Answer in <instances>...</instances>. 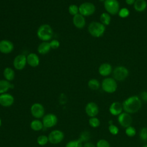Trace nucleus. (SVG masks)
Segmentation results:
<instances>
[{
    "instance_id": "nucleus-1",
    "label": "nucleus",
    "mask_w": 147,
    "mask_h": 147,
    "mask_svg": "<svg viewBox=\"0 0 147 147\" xmlns=\"http://www.w3.org/2000/svg\"><path fill=\"white\" fill-rule=\"evenodd\" d=\"M123 109L125 112L129 114L137 113L142 106V101L137 95L131 96L122 102Z\"/></svg>"
},
{
    "instance_id": "nucleus-2",
    "label": "nucleus",
    "mask_w": 147,
    "mask_h": 147,
    "mask_svg": "<svg viewBox=\"0 0 147 147\" xmlns=\"http://www.w3.org/2000/svg\"><path fill=\"white\" fill-rule=\"evenodd\" d=\"M53 30L52 27L48 24L41 25L37 29V36L38 38L42 41H48L52 38Z\"/></svg>"
},
{
    "instance_id": "nucleus-3",
    "label": "nucleus",
    "mask_w": 147,
    "mask_h": 147,
    "mask_svg": "<svg viewBox=\"0 0 147 147\" xmlns=\"http://www.w3.org/2000/svg\"><path fill=\"white\" fill-rule=\"evenodd\" d=\"M106 30L105 26L101 22L97 21L91 22L88 26V31L89 33L93 37H101Z\"/></svg>"
},
{
    "instance_id": "nucleus-4",
    "label": "nucleus",
    "mask_w": 147,
    "mask_h": 147,
    "mask_svg": "<svg viewBox=\"0 0 147 147\" xmlns=\"http://www.w3.org/2000/svg\"><path fill=\"white\" fill-rule=\"evenodd\" d=\"M102 90L107 93H113L117 88V83L113 78H106L101 84Z\"/></svg>"
},
{
    "instance_id": "nucleus-5",
    "label": "nucleus",
    "mask_w": 147,
    "mask_h": 147,
    "mask_svg": "<svg viewBox=\"0 0 147 147\" xmlns=\"http://www.w3.org/2000/svg\"><path fill=\"white\" fill-rule=\"evenodd\" d=\"M129 75L128 69L124 66H117L113 71V78L117 81L124 80Z\"/></svg>"
},
{
    "instance_id": "nucleus-6",
    "label": "nucleus",
    "mask_w": 147,
    "mask_h": 147,
    "mask_svg": "<svg viewBox=\"0 0 147 147\" xmlns=\"http://www.w3.org/2000/svg\"><path fill=\"white\" fill-rule=\"evenodd\" d=\"M104 7L106 11L111 15L118 13L119 10V3L117 0H105Z\"/></svg>"
},
{
    "instance_id": "nucleus-7",
    "label": "nucleus",
    "mask_w": 147,
    "mask_h": 147,
    "mask_svg": "<svg viewBox=\"0 0 147 147\" xmlns=\"http://www.w3.org/2000/svg\"><path fill=\"white\" fill-rule=\"evenodd\" d=\"M79 13L84 17H88L95 13V6L91 2H83L79 6Z\"/></svg>"
},
{
    "instance_id": "nucleus-8",
    "label": "nucleus",
    "mask_w": 147,
    "mask_h": 147,
    "mask_svg": "<svg viewBox=\"0 0 147 147\" xmlns=\"http://www.w3.org/2000/svg\"><path fill=\"white\" fill-rule=\"evenodd\" d=\"M48 137L49 143L52 144H58L64 140V134L61 130L55 129L52 130Z\"/></svg>"
},
{
    "instance_id": "nucleus-9",
    "label": "nucleus",
    "mask_w": 147,
    "mask_h": 147,
    "mask_svg": "<svg viewBox=\"0 0 147 147\" xmlns=\"http://www.w3.org/2000/svg\"><path fill=\"white\" fill-rule=\"evenodd\" d=\"M57 122V117L53 113L47 114L42 118V122L44 128L53 127L56 125Z\"/></svg>"
},
{
    "instance_id": "nucleus-10",
    "label": "nucleus",
    "mask_w": 147,
    "mask_h": 147,
    "mask_svg": "<svg viewBox=\"0 0 147 147\" xmlns=\"http://www.w3.org/2000/svg\"><path fill=\"white\" fill-rule=\"evenodd\" d=\"M30 111L32 115L36 119L42 118L45 115L44 107L40 103H34L32 105Z\"/></svg>"
},
{
    "instance_id": "nucleus-11",
    "label": "nucleus",
    "mask_w": 147,
    "mask_h": 147,
    "mask_svg": "<svg viewBox=\"0 0 147 147\" xmlns=\"http://www.w3.org/2000/svg\"><path fill=\"white\" fill-rule=\"evenodd\" d=\"M118 122L121 126L126 128L131 126L133 122V118L130 114L124 112L118 116Z\"/></svg>"
},
{
    "instance_id": "nucleus-12",
    "label": "nucleus",
    "mask_w": 147,
    "mask_h": 147,
    "mask_svg": "<svg viewBox=\"0 0 147 147\" xmlns=\"http://www.w3.org/2000/svg\"><path fill=\"white\" fill-rule=\"evenodd\" d=\"M27 63L26 56L23 54H20L16 56L13 60V66L17 70L23 69Z\"/></svg>"
},
{
    "instance_id": "nucleus-13",
    "label": "nucleus",
    "mask_w": 147,
    "mask_h": 147,
    "mask_svg": "<svg viewBox=\"0 0 147 147\" xmlns=\"http://www.w3.org/2000/svg\"><path fill=\"white\" fill-rule=\"evenodd\" d=\"M14 102V98L11 94L6 92L0 95V105L2 107H10L13 105Z\"/></svg>"
},
{
    "instance_id": "nucleus-14",
    "label": "nucleus",
    "mask_w": 147,
    "mask_h": 147,
    "mask_svg": "<svg viewBox=\"0 0 147 147\" xmlns=\"http://www.w3.org/2000/svg\"><path fill=\"white\" fill-rule=\"evenodd\" d=\"M85 112L90 117H96L99 113L98 105L93 102H88L85 106Z\"/></svg>"
},
{
    "instance_id": "nucleus-15",
    "label": "nucleus",
    "mask_w": 147,
    "mask_h": 147,
    "mask_svg": "<svg viewBox=\"0 0 147 147\" xmlns=\"http://www.w3.org/2000/svg\"><path fill=\"white\" fill-rule=\"evenodd\" d=\"M14 49L13 42L9 40L3 39L0 41V52L3 54L10 53Z\"/></svg>"
},
{
    "instance_id": "nucleus-16",
    "label": "nucleus",
    "mask_w": 147,
    "mask_h": 147,
    "mask_svg": "<svg viewBox=\"0 0 147 147\" xmlns=\"http://www.w3.org/2000/svg\"><path fill=\"white\" fill-rule=\"evenodd\" d=\"M123 106L122 104L119 102H113L109 107V111L113 115H119L122 113Z\"/></svg>"
},
{
    "instance_id": "nucleus-17",
    "label": "nucleus",
    "mask_w": 147,
    "mask_h": 147,
    "mask_svg": "<svg viewBox=\"0 0 147 147\" xmlns=\"http://www.w3.org/2000/svg\"><path fill=\"white\" fill-rule=\"evenodd\" d=\"M72 22L74 25L78 29H82L86 25L85 18L80 13H78L76 15L73 16Z\"/></svg>"
},
{
    "instance_id": "nucleus-18",
    "label": "nucleus",
    "mask_w": 147,
    "mask_h": 147,
    "mask_svg": "<svg viewBox=\"0 0 147 147\" xmlns=\"http://www.w3.org/2000/svg\"><path fill=\"white\" fill-rule=\"evenodd\" d=\"M26 61L30 67H36L40 64V59L37 54L30 53L26 56Z\"/></svg>"
},
{
    "instance_id": "nucleus-19",
    "label": "nucleus",
    "mask_w": 147,
    "mask_h": 147,
    "mask_svg": "<svg viewBox=\"0 0 147 147\" xmlns=\"http://www.w3.org/2000/svg\"><path fill=\"white\" fill-rule=\"evenodd\" d=\"M98 72L101 76H107L112 72V67L109 63H103L99 66Z\"/></svg>"
},
{
    "instance_id": "nucleus-20",
    "label": "nucleus",
    "mask_w": 147,
    "mask_h": 147,
    "mask_svg": "<svg viewBox=\"0 0 147 147\" xmlns=\"http://www.w3.org/2000/svg\"><path fill=\"white\" fill-rule=\"evenodd\" d=\"M51 49V47L50 44L48 41H42L38 45L37 47V52L40 55H46L50 51Z\"/></svg>"
},
{
    "instance_id": "nucleus-21",
    "label": "nucleus",
    "mask_w": 147,
    "mask_h": 147,
    "mask_svg": "<svg viewBox=\"0 0 147 147\" xmlns=\"http://www.w3.org/2000/svg\"><path fill=\"white\" fill-rule=\"evenodd\" d=\"M3 75L5 79V80L10 82L12 81L15 78V72L10 67H6L3 71Z\"/></svg>"
},
{
    "instance_id": "nucleus-22",
    "label": "nucleus",
    "mask_w": 147,
    "mask_h": 147,
    "mask_svg": "<svg viewBox=\"0 0 147 147\" xmlns=\"http://www.w3.org/2000/svg\"><path fill=\"white\" fill-rule=\"evenodd\" d=\"M147 7V3L145 0H136L134 3V8L138 12L144 11Z\"/></svg>"
},
{
    "instance_id": "nucleus-23",
    "label": "nucleus",
    "mask_w": 147,
    "mask_h": 147,
    "mask_svg": "<svg viewBox=\"0 0 147 147\" xmlns=\"http://www.w3.org/2000/svg\"><path fill=\"white\" fill-rule=\"evenodd\" d=\"M30 127L32 130L35 131H40L44 128L42 121H40L38 119H35L32 121L30 123Z\"/></svg>"
},
{
    "instance_id": "nucleus-24",
    "label": "nucleus",
    "mask_w": 147,
    "mask_h": 147,
    "mask_svg": "<svg viewBox=\"0 0 147 147\" xmlns=\"http://www.w3.org/2000/svg\"><path fill=\"white\" fill-rule=\"evenodd\" d=\"M11 87L12 84L10 82L5 79L0 80V94L6 93Z\"/></svg>"
},
{
    "instance_id": "nucleus-25",
    "label": "nucleus",
    "mask_w": 147,
    "mask_h": 147,
    "mask_svg": "<svg viewBox=\"0 0 147 147\" xmlns=\"http://www.w3.org/2000/svg\"><path fill=\"white\" fill-rule=\"evenodd\" d=\"M88 87L92 90H97L99 88L100 84L96 79H91L88 82Z\"/></svg>"
},
{
    "instance_id": "nucleus-26",
    "label": "nucleus",
    "mask_w": 147,
    "mask_h": 147,
    "mask_svg": "<svg viewBox=\"0 0 147 147\" xmlns=\"http://www.w3.org/2000/svg\"><path fill=\"white\" fill-rule=\"evenodd\" d=\"M100 22L105 26L109 25L111 21L110 15L108 13H103L100 16Z\"/></svg>"
},
{
    "instance_id": "nucleus-27",
    "label": "nucleus",
    "mask_w": 147,
    "mask_h": 147,
    "mask_svg": "<svg viewBox=\"0 0 147 147\" xmlns=\"http://www.w3.org/2000/svg\"><path fill=\"white\" fill-rule=\"evenodd\" d=\"M65 147H83V142L78 138L68 141Z\"/></svg>"
},
{
    "instance_id": "nucleus-28",
    "label": "nucleus",
    "mask_w": 147,
    "mask_h": 147,
    "mask_svg": "<svg viewBox=\"0 0 147 147\" xmlns=\"http://www.w3.org/2000/svg\"><path fill=\"white\" fill-rule=\"evenodd\" d=\"M48 142V137L45 135H40L37 138V143L40 146H44Z\"/></svg>"
},
{
    "instance_id": "nucleus-29",
    "label": "nucleus",
    "mask_w": 147,
    "mask_h": 147,
    "mask_svg": "<svg viewBox=\"0 0 147 147\" xmlns=\"http://www.w3.org/2000/svg\"><path fill=\"white\" fill-rule=\"evenodd\" d=\"M90 137H91L90 133L88 131L85 130L80 133L79 139L82 142H88V140L90 139Z\"/></svg>"
},
{
    "instance_id": "nucleus-30",
    "label": "nucleus",
    "mask_w": 147,
    "mask_h": 147,
    "mask_svg": "<svg viewBox=\"0 0 147 147\" xmlns=\"http://www.w3.org/2000/svg\"><path fill=\"white\" fill-rule=\"evenodd\" d=\"M88 123L91 127L93 128H96L99 126L100 124V122L98 118H96V117H90V118L88 120Z\"/></svg>"
},
{
    "instance_id": "nucleus-31",
    "label": "nucleus",
    "mask_w": 147,
    "mask_h": 147,
    "mask_svg": "<svg viewBox=\"0 0 147 147\" xmlns=\"http://www.w3.org/2000/svg\"><path fill=\"white\" fill-rule=\"evenodd\" d=\"M68 12L71 15L73 16L76 15L77 14L79 13V7L74 4L70 5L68 7Z\"/></svg>"
},
{
    "instance_id": "nucleus-32",
    "label": "nucleus",
    "mask_w": 147,
    "mask_h": 147,
    "mask_svg": "<svg viewBox=\"0 0 147 147\" xmlns=\"http://www.w3.org/2000/svg\"><path fill=\"white\" fill-rule=\"evenodd\" d=\"M139 137L141 141H147V127H144L141 129L139 132Z\"/></svg>"
},
{
    "instance_id": "nucleus-33",
    "label": "nucleus",
    "mask_w": 147,
    "mask_h": 147,
    "mask_svg": "<svg viewBox=\"0 0 147 147\" xmlns=\"http://www.w3.org/2000/svg\"><path fill=\"white\" fill-rule=\"evenodd\" d=\"M125 133L128 137H134L136 134V130L135 127H134L133 126H130L126 128Z\"/></svg>"
},
{
    "instance_id": "nucleus-34",
    "label": "nucleus",
    "mask_w": 147,
    "mask_h": 147,
    "mask_svg": "<svg viewBox=\"0 0 147 147\" xmlns=\"http://www.w3.org/2000/svg\"><path fill=\"white\" fill-rule=\"evenodd\" d=\"M118 14L121 18H126L129 16L130 12H129V10L128 9H127L126 7H123V8L119 9Z\"/></svg>"
},
{
    "instance_id": "nucleus-35",
    "label": "nucleus",
    "mask_w": 147,
    "mask_h": 147,
    "mask_svg": "<svg viewBox=\"0 0 147 147\" xmlns=\"http://www.w3.org/2000/svg\"><path fill=\"white\" fill-rule=\"evenodd\" d=\"M96 147H110V144L107 140L100 139L97 142Z\"/></svg>"
},
{
    "instance_id": "nucleus-36",
    "label": "nucleus",
    "mask_w": 147,
    "mask_h": 147,
    "mask_svg": "<svg viewBox=\"0 0 147 147\" xmlns=\"http://www.w3.org/2000/svg\"><path fill=\"white\" fill-rule=\"evenodd\" d=\"M108 129H109V132L113 135H117L119 133L118 127L117 126L113 125V123L109 125Z\"/></svg>"
},
{
    "instance_id": "nucleus-37",
    "label": "nucleus",
    "mask_w": 147,
    "mask_h": 147,
    "mask_svg": "<svg viewBox=\"0 0 147 147\" xmlns=\"http://www.w3.org/2000/svg\"><path fill=\"white\" fill-rule=\"evenodd\" d=\"M49 44H50L51 49H56L60 47V42L58 40L55 39L51 40V42H49Z\"/></svg>"
},
{
    "instance_id": "nucleus-38",
    "label": "nucleus",
    "mask_w": 147,
    "mask_h": 147,
    "mask_svg": "<svg viewBox=\"0 0 147 147\" xmlns=\"http://www.w3.org/2000/svg\"><path fill=\"white\" fill-rule=\"evenodd\" d=\"M139 97L141 100V101H143L144 102H147V91H142L140 93Z\"/></svg>"
},
{
    "instance_id": "nucleus-39",
    "label": "nucleus",
    "mask_w": 147,
    "mask_h": 147,
    "mask_svg": "<svg viewBox=\"0 0 147 147\" xmlns=\"http://www.w3.org/2000/svg\"><path fill=\"white\" fill-rule=\"evenodd\" d=\"M83 147H96V146L92 142H87L84 143V144L83 145Z\"/></svg>"
},
{
    "instance_id": "nucleus-40",
    "label": "nucleus",
    "mask_w": 147,
    "mask_h": 147,
    "mask_svg": "<svg viewBox=\"0 0 147 147\" xmlns=\"http://www.w3.org/2000/svg\"><path fill=\"white\" fill-rule=\"evenodd\" d=\"M135 1H136V0H125V2L126 3V4L129 5H134Z\"/></svg>"
},
{
    "instance_id": "nucleus-41",
    "label": "nucleus",
    "mask_w": 147,
    "mask_h": 147,
    "mask_svg": "<svg viewBox=\"0 0 147 147\" xmlns=\"http://www.w3.org/2000/svg\"><path fill=\"white\" fill-rule=\"evenodd\" d=\"M1 125H2V120H1V119L0 118V127L1 126Z\"/></svg>"
},
{
    "instance_id": "nucleus-42",
    "label": "nucleus",
    "mask_w": 147,
    "mask_h": 147,
    "mask_svg": "<svg viewBox=\"0 0 147 147\" xmlns=\"http://www.w3.org/2000/svg\"><path fill=\"white\" fill-rule=\"evenodd\" d=\"M143 147H147V144H146V145H145Z\"/></svg>"
},
{
    "instance_id": "nucleus-43",
    "label": "nucleus",
    "mask_w": 147,
    "mask_h": 147,
    "mask_svg": "<svg viewBox=\"0 0 147 147\" xmlns=\"http://www.w3.org/2000/svg\"><path fill=\"white\" fill-rule=\"evenodd\" d=\"M99 1H101V2H103V1L104 2L105 0H99Z\"/></svg>"
},
{
    "instance_id": "nucleus-44",
    "label": "nucleus",
    "mask_w": 147,
    "mask_h": 147,
    "mask_svg": "<svg viewBox=\"0 0 147 147\" xmlns=\"http://www.w3.org/2000/svg\"><path fill=\"white\" fill-rule=\"evenodd\" d=\"M0 95H1V94H0Z\"/></svg>"
}]
</instances>
